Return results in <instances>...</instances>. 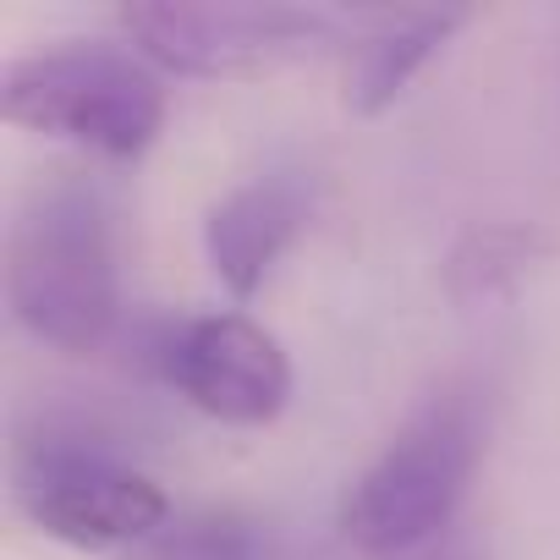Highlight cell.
Returning <instances> with one entry per match:
<instances>
[{"label":"cell","instance_id":"1","mask_svg":"<svg viewBox=\"0 0 560 560\" xmlns=\"http://www.w3.org/2000/svg\"><path fill=\"white\" fill-rule=\"evenodd\" d=\"M7 303L12 319L61 358H94L121 319V275L110 214L94 187H34L7 231Z\"/></svg>","mask_w":560,"mask_h":560},{"label":"cell","instance_id":"2","mask_svg":"<svg viewBox=\"0 0 560 560\" xmlns=\"http://www.w3.org/2000/svg\"><path fill=\"white\" fill-rule=\"evenodd\" d=\"M0 116L105 160H138L165 127V72L132 45H56L0 72Z\"/></svg>","mask_w":560,"mask_h":560},{"label":"cell","instance_id":"3","mask_svg":"<svg viewBox=\"0 0 560 560\" xmlns=\"http://www.w3.org/2000/svg\"><path fill=\"white\" fill-rule=\"evenodd\" d=\"M127 45L165 78L258 83L336 45L330 18L275 0H143L121 7Z\"/></svg>","mask_w":560,"mask_h":560},{"label":"cell","instance_id":"4","mask_svg":"<svg viewBox=\"0 0 560 560\" xmlns=\"http://www.w3.org/2000/svg\"><path fill=\"white\" fill-rule=\"evenodd\" d=\"M478 467V423L462 401L423 407L347 489L341 538L363 555H418L456 516Z\"/></svg>","mask_w":560,"mask_h":560},{"label":"cell","instance_id":"5","mask_svg":"<svg viewBox=\"0 0 560 560\" xmlns=\"http://www.w3.org/2000/svg\"><path fill=\"white\" fill-rule=\"evenodd\" d=\"M23 516L72 549H138L171 522V500L154 478L89 456V451H50L18 478Z\"/></svg>","mask_w":560,"mask_h":560},{"label":"cell","instance_id":"6","mask_svg":"<svg viewBox=\"0 0 560 560\" xmlns=\"http://www.w3.org/2000/svg\"><path fill=\"white\" fill-rule=\"evenodd\" d=\"M165 380L176 385V396L231 429H264L280 418L292 396V363L280 352V341L253 325L247 314H203L187 319L165 352Z\"/></svg>","mask_w":560,"mask_h":560},{"label":"cell","instance_id":"7","mask_svg":"<svg viewBox=\"0 0 560 560\" xmlns=\"http://www.w3.org/2000/svg\"><path fill=\"white\" fill-rule=\"evenodd\" d=\"M298 231H303V192L292 182L258 176V182L231 187L203 214V253H209L214 280L236 303H247Z\"/></svg>","mask_w":560,"mask_h":560},{"label":"cell","instance_id":"8","mask_svg":"<svg viewBox=\"0 0 560 560\" xmlns=\"http://www.w3.org/2000/svg\"><path fill=\"white\" fill-rule=\"evenodd\" d=\"M467 28V12L462 7H445V12H390L380 18L369 34H358L347 45V67H341V105L352 116H385L407 89L412 78L451 45V34Z\"/></svg>","mask_w":560,"mask_h":560},{"label":"cell","instance_id":"9","mask_svg":"<svg viewBox=\"0 0 560 560\" xmlns=\"http://www.w3.org/2000/svg\"><path fill=\"white\" fill-rule=\"evenodd\" d=\"M555 231L538 220H472L440 258V287L456 308H500L549 269Z\"/></svg>","mask_w":560,"mask_h":560},{"label":"cell","instance_id":"10","mask_svg":"<svg viewBox=\"0 0 560 560\" xmlns=\"http://www.w3.org/2000/svg\"><path fill=\"white\" fill-rule=\"evenodd\" d=\"M116 560H264V538L242 516H187L165 522L154 538Z\"/></svg>","mask_w":560,"mask_h":560},{"label":"cell","instance_id":"11","mask_svg":"<svg viewBox=\"0 0 560 560\" xmlns=\"http://www.w3.org/2000/svg\"><path fill=\"white\" fill-rule=\"evenodd\" d=\"M401 560H483L472 544H434V549H418V555H401Z\"/></svg>","mask_w":560,"mask_h":560}]
</instances>
